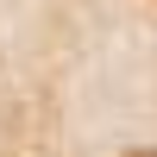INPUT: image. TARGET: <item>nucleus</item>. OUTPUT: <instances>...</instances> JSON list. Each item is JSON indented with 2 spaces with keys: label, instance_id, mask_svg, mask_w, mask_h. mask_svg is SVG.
Listing matches in <instances>:
<instances>
[{
  "label": "nucleus",
  "instance_id": "nucleus-1",
  "mask_svg": "<svg viewBox=\"0 0 157 157\" xmlns=\"http://www.w3.org/2000/svg\"><path fill=\"white\" fill-rule=\"evenodd\" d=\"M132 157H157V151H132Z\"/></svg>",
  "mask_w": 157,
  "mask_h": 157
}]
</instances>
